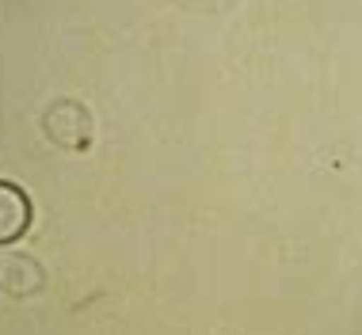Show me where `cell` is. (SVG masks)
<instances>
[{"mask_svg": "<svg viewBox=\"0 0 362 335\" xmlns=\"http://www.w3.org/2000/svg\"><path fill=\"white\" fill-rule=\"evenodd\" d=\"M31 225V202L12 183H0V244H12Z\"/></svg>", "mask_w": 362, "mask_h": 335, "instance_id": "cell-1", "label": "cell"}]
</instances>
